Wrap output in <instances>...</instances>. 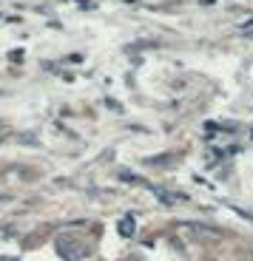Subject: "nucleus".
I'll return each instance as SVG.
<instances>
[{"label": "nucleus", "instance_id": "obj_1", "mask_svg": "<svg viewBox=\"0 0 253 261\" xmlns=\"http://www.w3.org/2000/svg\"><path fill=\"white\" fill-rule=\"evenodd\" d=\"M77 250H83L80 244L68 242V239H60V253L65 255V258H72V261H80L83 258V253H77Z\"/></svg>", "mask_w": 253, "mask_h": 261}]
</instances>
